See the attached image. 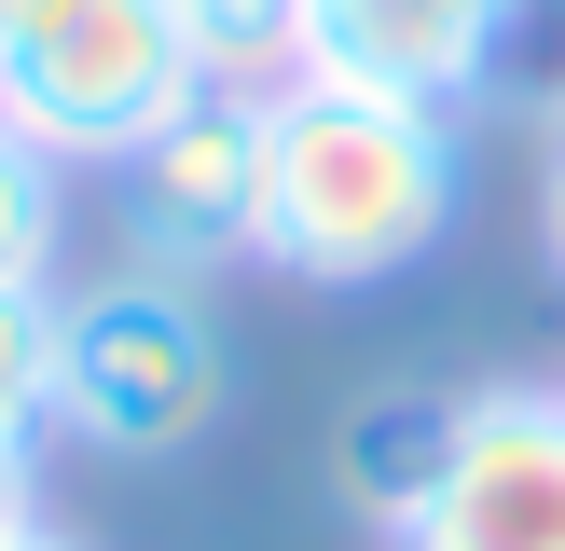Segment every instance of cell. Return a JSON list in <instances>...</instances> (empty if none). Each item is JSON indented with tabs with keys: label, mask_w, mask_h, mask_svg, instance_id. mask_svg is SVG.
<instances>
[{
	"label": "cell",
	"mask_w": 565,
	"mask_h": 551,
	"mask_svg": "<svg viewBox=\"0 0 565 551\" xmlns=\"http://www.w3.org/2000/svg\"><path fill=\"white\" fill-rule=\"evenodd\" d=\"M483 97H497V110H552V125H565V0H524V14H511Z\"/></svg>",
	"instance_id": "cell-11"
},
{
	"label": "cell",
	"mask_w": 565,
	"mask_h": 551,
	"mask_svg": "<svg viewBox=\"0 0 565 551\" xmlns=\"http://www.w3.org/2000/svg\"><path fill=\"white\" fill-rule=\"evenodd\" d=\"M207 83H290L303 69V0H166Z\"/></svg>",
	"instance_id": "cell-8"
},
{
	"label": "cell",
	"mask_w": 565,
	"mask_h": 551,
	"mask_svg": "<svg viewBox=\"0 0 565 551\" xmlns=\"http://www.w3.org/2000/svg\"><path fill=\"white\" fill-rule=\"evenodd\" d=\"M193 42L166 0H14L0 14V125L55 165H125L193 97Z\"/></svg>",
	"instance_id": "cell-3"
},
{
	"label": "cell",
	"mask_w": 565,
	"mask_h": 551,
	"mask_svg": "<svg viewBox=\"0 0 565 551\" xmlns=\"http://www.w3.org/2000/svg\"><path fill=\"white\" fill-rule=\"evenodd\" d=\"M235 413V345L193 303V276H97L55 303V441L110 468H166L193 441H221Z\"/></svg>",
	"instance_id": "cell-2"
},
{
	"label": "cell",
	"mask_w": 565,
	"mask_h": 551,
	"mask_svg": "<svg viewBox=\"0 0 565 551\" xmlns=\"http://www.w3.org/2000/svg\"><path fill=\"white\" fill-rule=\"evenodd\" d=\"M42 523V441H0V538Z\"/></svg>",
	"instance_id": "cell-12"
},
{
	"label": "cell",
	"mask_w": 565,
	"mask_h": 551,
	"mask_svg": "<svg viewBox=\"0 0 565 551\" xmlns=\"http://www.w3.org/2000/svg\"><path fill=\"white\" fill-rule=\"evenodd\" d=\"M552 138H565V125H552Z\"/></svg>",
	"instance_id": "cell-15"
},
{
	"label": "cell",
	"mask_w": 565,
	"mask_h": 551,
	"mask_svg": "<svg viewBox=\"0 0 565 551\" xmlns=\"http://www.w3.org/2000/svg\"><path fill=\"white\" fill-rule=\"evenodd\" d=\"M386 551H565V386H469L456 468Z\"/></svg>",
	"instance_id": "cell-5"
},
{
	"label": "cell",
	"mask_w": 565,
	"mask_h": 551,
	"mask_svg": "<svg viewBox=\"0 0 565 551\" xmlns=\"http://www.w3.org/2000/svg\"><path fill=\"white\" fill-rule=\"evenodd\" d=\"M55 235H70V165L0 125V290H55Z\"/></svg>",
	"instance_id": "cell-9"
},
{
	"label": "cell",
	"mask_w": 565,
	"mask_h": 551,
	"mask_svg": "<svg viewBox=\"0 0 565 551\" xmlns=\"http://www.w3.org/2000/svg\"><path fill=\"white\" fill-rule=\"evenodd\" d=\"M0 551H83V538H55V523H28V538H0Z\"/></svg>",
	"instance_id": "cell-14"
},
{
	"label": "cell",
	"mask_w": 565,
	"mask_h": 551,
	"mask_svg": "<svg viewBox=\"0 0 565 551\" xmlns=\"http://www.w3.org/2000/svg\"><path fill=\"white\" fill-rule=\"evenodd\" d=\"M110 207H125V262L138 276H221L263 248V83H193L125 165H110Z\"/></svg>",
	"instance_id": "cell-4"
},
{
	"label": "cell",
	"mask_w": 565,
	"mask_h": 551,
	"mask_svg": "<svg viewBox=\"0 0 565 551\" xmlns=\"http://www.w3.org/2000/svg\"><path fill=\"white\" fill-rule=\"evenodd\" d=\"M511 14L524 0H303V69L469 110L483 69H497V42H511Z\"/></svg>",
	"instance_id": "cell-6"
},
{
	"label": "cell",
	"mask_w": 565,
	"mask_h": 551,
	"mask_svg": "<svg viewBox=\"0 0 565 551\" xmlns=\"http://www.w3.org/2000/svg\"><path fill=\"white\" fill-rule=\"evenodd\" d=\"M456 428H469V400H441V386H373V400L345 413V441H331L345 510L373 523V538H401L441 496V468H456Z\"/></svg>",
	"instance_id": "cell-7"
},
{
	"label": "cell",
	"mask_w": 565,
	"mask_h": 551,
	"mask_svg": "<svg viewBox=\"0 0 565 551\" xmlns=\"http://www.w3.org/2000/svg\"><path fill=\"white\" fill-rule=\"evenodd\" d=\"M55 303L70 290H0V441L55 428Z\"/></svg>",
	"instance_id": "cell-10"
},
{
	"label": "cell",
	"mask_w": 565,
	"mask_h": 551,
	"mask_svg": "<svg viewBox=\"0 0 565 551\" xmlns=\"http://www.w3.org/2000/svg\"><path fill=\"white\" fill-rule=\"evenodd\" d=\"M539 235H552V276H565V138H552V180H539Z\"/></svg>",
	"instance_id": "cell-13"
},
{
	"label": "cell",
	"mask_w": 565,
	"mask_h": 551,
	"mask_svg": "<svg viewBox=\"0 0 565 551\" xmlns=\"http://www.w3.org/2000/svg\"><path fill=\"white\" fill-rule=\"evenodd\" d=\"M469 138L428 97H373V83L290 69L263 83V248L248 262L303 276V290H386L456 235Z\"/></svg>",
	"instance_id": "cell-1"
}]
</instances>
